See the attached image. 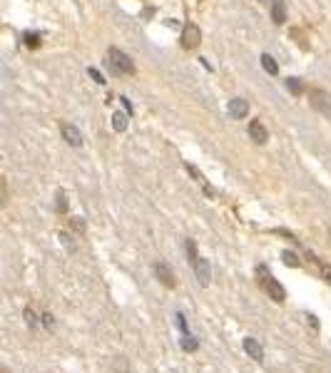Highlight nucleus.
<instances>
[{"mask_svg":"<svg viewBox=\"0 0 331 373\" xmlns=\"http://www.w3.org/2000/svg\"><path fill=\"white\" fill-rule=\"evenodd\" d=\"M62 139L70 145V147H80L82 145V134L75 125H62Z\"/></svg>","mask_w":331,"mask_h":373,"instance_id":"9d476101","label":"nucleus"},{"mask_svg":"<svg viewBox=\"0 0 331 373\" xmlns=\"http://www.w3.org/2000/svg\"><path fill=\"white\" fill-rule=\"evenodd\" d=\"M175 326L179 329V331H182V334H187V331H190V326H187V318H184V314H182V311H177V314H175Z\"/></svg>","mask_w":331,"mask_h":373,"instance_id":"aec40b11","label":"nucleus"},{"mask_svg":"<svg viewBox=\"0 0 331 373\" xmlns=\"http://www.w3.org/2000/svg\"><path fill=\"white\" fill-rule=\"evenodd\" d=\"M192 269H195V274H197V279H199V284L202 286H209V279H212V269H209V261L207 259H199L192 264Z\"/></svg>","mask_w":331,"mask_h":373,"instance_id":"423d86ee","label":"nucleus"},{"mask_svg":"<svg viewBox=\"0 0 331 373\" xmlns=\"http://www.w3.org/2000/svg\"><path fill=\"white\" fill-rule=\"evenodd\" d=\"M58 239L62 242V246H65V249H70V251L75 249V242L70 239V234H67V231H60V234H58Z\"/></svg>","mask_w":331,"mask_h":373,"instance_id":"393cba45","label":"nucleus"},{"mask_svg":"<svg viewBox=\"0 0 331 373\" xmlns=\"http://www.w3.org/2000/svg\"><path fill=\"white\" fill-rule=\"evenodd\" d=\"M281 261L287 264V266H292V269H296V266H301V259L294 254V251H281Z\"/></svg>","mask_w":331,"mask_h":373,"instance_id":"f3484780","label":"nucleus"},{"mask_svg":"<svg viewBox=\"0 0 331 373\" xmlns=\"http://www.w3.org/2000/svg\"><path fill=\"white\" fill-rule=\"evenodd\" d=\"M22 316H25V323H28V326H30V329H38L40 318H38V314H35V311H33V309H30V306H28V309H25V311H22Z\"/></svg>","mask_w":331,"mask_h":373,"instance_id":"a211bd4d","label":"nucleus"},{"mask_svg":"<svg viewBox=\"0 0 331 373\" xmlns=\"http://www.w3.org/2000/svg\"><path fill=\"white\" fill-rule=\"evenodd\" d=\"M287 87H289V92L292 95L304 92V85H301V80H296V77H289V80H287Z\"/></svg>","mask_w":331,"mask_h":373,"instance_id":"6ab92c4d","label":"nucleus"},{"mask_svg":"<svg viewBox=\"0 0 331 373\" xmlns=\"http://www.w3.org/2000/svg\"><path fill=\"white\" fill-rule=\"evenodd\" d=\"M199 42H202L199 28H197L195 22H187V25L182 28V48H184V50H195V48H199Z\"/></svg>","mask_w":331,"mask_h":373,"instance_id":"20e7f679","label":"nucleus"},{"mask_svg":"<svg viewBox=\"0 0 331 373\" xmlns=\"http://www.w3.org/2000/svg\"><path fill=\"white\" fill-rule=\"evenodd\" d=\"M179 346H182V351L192 354V351H197V348H199V341H197L195 336L187 331V334H182V338H179Z\"/></svg>","mask_w":331,"mask_h":373,"instance_id":"f8f14e48","label":"nucleus"},{"mask_svg":"<svg viewBox=\"0 0 331 373\" xmlns=\"http://www.w3.org/2000/svg\"><path fill=\"white\" fill-rule=\"evenodd\" d=\"M309 261H314V264H319V274H321V279L326 281V284H331V264H326V261H321L319 257H314V254H309Z\"/></svg>","mask_w":331,"mask_h":373,"instance_id":"ddd939ff","label":"nucleus"},{"mask_svg":"<svg viewBox=\"0 0 331 373\" xmlns=\"http://www.w3.org/2000/svg\"><path fill=\"white\" fill-rule=\"evenodd\" d=\"M112 127H115V132L127 130V112H112Z\"/></svg>","mask_w":331,"mask_h":373,"instance_id":"4468645a","label":"nucleus"},{"mask_svg":"<svg viewBox=\"0 0 331 373\" xmlns=\"http://www.w3.org/2000/svg\"><path fill=\"white\" fill-rule=\"evenodd\" d=\"M22 40H25V45H28V48H38V45H40V35H38V33H25Z\"/></svg>","mask_w":331,"mask_h":373,"instance_id":"4be33fe9","label":"nucleus"},{"mask_svg":"<svg viewBox=\"0 0 331 373\" xmlns=\"http://www.w3.org/2000/svg\"><path fill=\"white\" fill-rule=\"evenodd\" d=\"M8 202V184H5V177H0V206Z\"/></svg>","mask_w":331,"mask_h":373,"instance_id":"a878e982","label":"nucleus"},{"mask_svg":"<svg viewBox=\"0 0 331 373\" xmlns=\"http://www.w3.org/2000/svg\"><path fill=\"white\" fill-rule=\"evenodd\" d=\"M40 323H42L48 331H53V329H55V316H53V314H42V316H40Z\"/></svg>","mask_w":331,"mask_h":373,"instance_id":"b1692460","label":"nucleus"},{"mask_svg":"<svg viewBox=\"0 0 331 373\" xmlns=\"http://www.w3.org/2000/svg\"><path fill=\"white\" fill-rule=\"evenodd\" d=\"M155 276L159 279V284H164L167 289L175 286V274H172V269H170L164 261H155Z\"/></svg>","mask_w":331,"mask_h":373,"instance_id":"39448f33","label":"nucleus"},{"mask_svg":"<svg viewBox=\"0 0 331 373\" xmlns=\"http://www.w3.org/2000/svg\"><path fill=\"white\" fill-rule=\"evenodd\" d=\"M309 102H312V107L316 112H321V114H331V95L326 90H319V87H314L312 92H309Z\"/></svg>","mask_w":331,"mask_h":373,"instance_id":"7ed1b4c3","label":"nucleus"},{"mask_svg":"<svg viewBox=\"0 0 331 373\" xmlns=\"http://www.w3.org/2000/svg\"><path fill=\"white\" fill-rule=\"evenodd\" d=\"M256 276H259V286L264 289V294L272 298V301H276V304H284V301H287V291H284V286L269 274V269H267L264 264L256 266Z\"/></svg>","mask_w":331,"mask_h":373,"instance_id":"f257e3e1","label":"nucleus"},{"mask_svg":"<svg viewBox=\"0 0 331 373\" xmlns=\"http://www.w3.org/2000/svg\"><path fill=\"white\" fill-rule=\"evenodd\" d=\"M229 114H232L234 120H244L249 114V102L244 97H234L232 102H229Z\"/></svg>","mask_w":331,"mask_h":373,"instance_id":"0eeeda50","label":"nucleus"},{"mask_svg":"<svg viewBox=\"0 0 331 373\" xmlns=\"http://www.w3.org/2000/svg\"><path fill=\"white\" fill-rule=\"evenodd\" d=\"M0 373H8V371H5V368H3V366H0Z\"/></svg>","mask_w":331,"mask_h":373,"instance_id":"7c9ffc66","label":"nucleus"},{"mask_svg":"<svg viewBox=\"0 0 331 373\" xmlns=\"http://www.w3.org/2000/svg\"><path fill=\"white\" fill-rule=\"evenodd\" d=\"M242 346H244V351H247V356H252L254 361H264V348H262V343H259L256 338H252V336H247V338L242 341Z\"/></svg>","mask_w":331,"mask_h":373,"instance_id":"6e6552de","label":"nucleus"},{"mask_svg":"<svg viewBox=\"0 0 331 373\" xmlns=\"http://www.w3.org/2000/svg\"><path fill=\"white\" fill-rule=\"evenodd\" d=\"M262 67H264V70H267L269 75H276V73H279V65H276V60H274L272 55H267V53L262 55Z\"/></svg>","mask_w":331,"mask_h":373,"instance_id":"2eb2a0df","label":"nucleus"},{"mask_svg":"<svg viewBox=\"0 0 331 373\" xmlns=\"http://www.w3.org/2000/svg\"><path fill=\"white\" fill-rule=\"evenodd\" d=\"M120 102H122V107H125V112H127V114H132V102H130L127 97H120Z\"/></svg>","mask_w":331,"mask_h":373,"instance_id":"c85d7f7f","label":"nucleus"},{"mask_svg":"<svg viewBox=\"0 0 331 373\" xmlns=\"http://www.w3.org/2000/svg\"><path fill=\"white\" fill-rule=\"evenodd\" d=\"M70 226H73L78 234H82V231H85V222H82L80 217H73V219H70Z\"/></svg>","mask_w":331,"mask_h":373,"instance_id":"bb28decb","label":"nucleus"},{"mask_svg":"<svg viewBox=\"0 0 331 373\" xmlns=\"http://www.w3.org/2000/svg\"><path fill=\"white\" fill-rule=\"evenodd\" d=\"M184 169H187V172H190V174L195 177V179H197V182H199V184H204V186H207V179L202 177V172H199V169H197V167H192V165L187 162V165H184Z\"/></svg>","mask_w":331,"mask_h":373,"instance_id":"5701e85b","label":"nucleus"},{"mask_svg":"<svg viewBox=\"0 0 331 373\" xmlns=\"http://www.w3.org/2000/svg\"><path fill=\"white\" fill-rule=\"evenodd\" d=\"M184 246H187V257H190V264H195V261L199 259V254H197V244L192 242V239H187V242H184Z\"/></svg>","mask_w":331,"mask_h":373,"instance_id":"412c9836","label":"nucleus"},{"mask_svg":"<svg viewBox=\"0 0 331 373\" xmlns=\"http://www.w3.org/2000/svg\"><path fill=\"white\" fill-rule=\"evenodd\" d=\"M110 62L115 65L117 73L135 75V62L130 60V55H125V53H122V50H117V48H110Z\"/></svg>","mask_w":331,"mask_h":373,"instance_id":"f03ea898","label":"nucleus"},{"mask_svg":"<svg viewBox=\"0 0 331 373\" xmlns=\"http://www.w3.org/2000/svg\"><path fill=\"white\" fill-rule=\"evenodd\" d=\"M55 212H58V214H67V194H65V192H58V194H55Z\"/></svg>","mask_w":331,"mask_h":373,"instance_id":"dca6fc26","label":"nucleus"},{"mask_svg":"<svg viewBox=\"0 0 331 373\" xmlns=\"http://www.w3.org/2000/svg\"><path fill=\"white\" fill-rule=\"evenodd\" d=\"M272 20L276 25L287 22V3L284 0H272Z\"/></svg>","mask_w":331,"mask_h":373,"instance_id":"9b49d317","label":"nucleus"},{"mask_svg":"<svg viewBox=\"0 0 331 373\" xmlns=\"http://www.w3.org/2000/svg\"><path fill=\"white\" fill-rule=\"evenodd\" d=\"M306 321H309V326H312L314 331H319V321H316V316H314V314H306Z\"/></svg>","mask_w":331,"mask_h":373,"instance_id":"c756f323","label":"nucleus"},{"mask_svg":"<svg viewBox=\"0 0 331 373\" xmlns=\"http://www.w3.org/2000/svg\"><path fill=\"white\" fill-rule=\"evenodd\" d=\"M87 73H90V77H92V80H95V82H100V85H102V82H105V77H102V75H100L98 70H95V67H87Z\"/></svg>","mask_w":331,"mask_h":373,"instance_id":"cd10ccee","label":"nucleus"},{"mask_svg":"<svg viewBox=\"0 0 331 373\" xmlns=\"http://www.w3.org/2000/svg\"><path fill=\"white\" fill-rule=\"evenodd\" d=\"M249 137H252L256 145H264V142L269 139V130H267L259 120H252V125H249Z\"/></svg>","mask_w":331,"mask_h":373,"instance_id":"1a4fd4ad","label":"nucleus"}]
</instances>
